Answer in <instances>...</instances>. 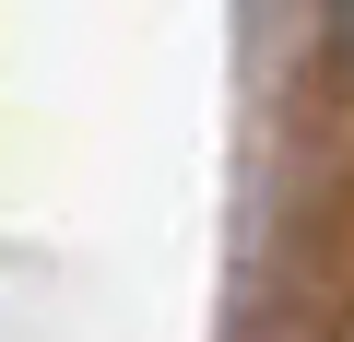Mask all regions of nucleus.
I'll list each match as a JSON object with an SVG mask.
<instances>
[{
	"label": "nucleus",
	"mask_w": 354,
	"mask_h": 342,
	"mask_svg": "<svg viewBox=\"0 0 354 342\" xmlns=\"http://www.w3.org/2000/svg\"><path fill=\"white\" fill-rule=\"evenodd\" d=\"M330 48H342V71H354V0H330Z\"/></svg>",
	"instance_id": "f257e3e1"
}]
</instances>
